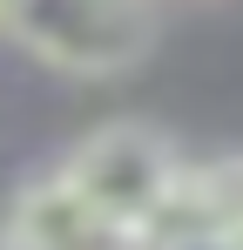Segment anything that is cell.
I'll return each mask as SVG.
<instances>
[{"instance_id":"obj_1","label":"cell","mask_w":243,"mask_h":250,"mask_svg":"<svg viewBox=\"0 0 243 250\" xmlns=\"http://www.w3.org/2000/svg\"><path fill=\"white\" fill-rule=\"evenodd\" d=\"M54 176L95 209L101 230H115L128 250H142V237L162 223V209L182 183V156L149 122H101L95 135L75 142V156Z\"/></svg>"},{"instance_id":"obj_2","label":"cell","mask_w":243,"mask_h":250,"mask_svg":"<svg viewBox=\"0 0 243 250\" xmlns=\"http://www.w3.org/2000/svg\"><path fill=\"white\" fill-rule=\"evenodd\" d=\"M0 34H14L54 75L108 82L156 47V7L149 0H7Z\"/></svg>"},{"instance_id":"obj_3","label":"cell","mask_w":243,"mask_h":250,"mask_svg":"<svg viewBox=\"0 0 243 250\" xmlns=\"http://www.w3.org/2000/svg\"><path fill=\"white\" fill-rule=\"evenodd\" d=\"M0 250H128V244L95 223V209L61 176H40V183L20 189V203L0 230Z\"/></svg>"},{"instance_id":"obj_4","label":"cell","mask_w":243,"mask_h":250,"mask_svg":"<svg viewBox=\"0 0 243 250\" xmlns=\"http://www.w3.org/2000/svg\"><path fill=\"white\" fill-rule=\"evenodd\" d=\"M0 27H7V0H0Z\"/></svg>"}]
</instances>
